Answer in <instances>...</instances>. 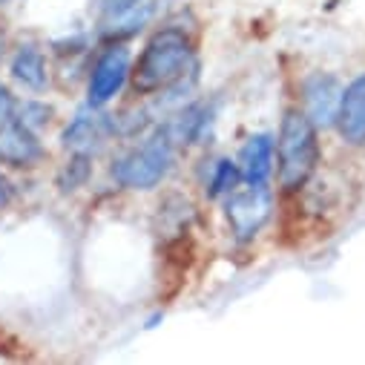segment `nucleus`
Returning <instances> with one entry per match:
<instances>
[{"mask_svg":"<svg viewBox=\"0 0 365 365\" xmlns=\"http://www.w3.org/2000/svg\"><path fill=\"white\" fill-rule=\"evenodd\" d=\"M190 41L181 29H161L150 38L144 46L135 69H133V86L135 93H158V89L173 86L185 69L190 66Z\"/></svg>","mask_w":365,"mask_h":365,"instance_id":"f257e3e1","label":"nucleus"},{"mask_svg":"<svg viewBox=\"0 0 365 365\" xmlns=\"http://www.w3.org/2000/svg\"><path fill=\"white\" fill-rule=\"evenodd\" d=\"M279 181L285 190H299L311 178L317 161H319V147H317V127L305 113H285L282 127H279Z\"/></svg>","mask_w":365,"mask_h":365,"instance_id":"f03ea898","label":"nucleus"},{"mask_svg":"<svg viewBox=\"0 0 365 365\" xmlns=\"http://www.w3.org/2000/svg\"><path fill=\"white\" fill-rule=\"evenodd\" d=\"M170 164H173V135L170 130H155L150 138H144L138 147H133L115 161L113 175L118 185L130 190H153L170 173Z\"/></svg>","mask_w":365,"mask_h":365,"instance_id":"7ed1b4c3","label":"nucleus"},{"mask_svg":"<svg viewBox=\"0 0 365 365\" xmlns=\"http://www.w3.org/2000/svg\"><path fill=\"white\" fill-rule=\"evenodd\" d=\"M270 207H273V199L264 185H250L247 190H230L225 202V213H227V222L236 239L239 242L253 239L259 227L267 222Z\"/></svg>","mask_w":365,"mask_h":365,"instance_id":"20e7f679","label":"nucleus"},{"mask_svg":"<svg viewBox=\"0 0 365 365\" xmlns=\"http://www.w3.org/2000/svg\"><path fill=\"white\" fill-rule=\"evenodd\" d=\"M127 75H130V52L121 46H110L98 58L93 78H89V107H101L113 96H118Z\"/></svg>","mask_w":365,"mask_h":365,"instance_id":"39448f33","label":"nucleus"},{"mask_svg":"<svg viewBox=\"0 0 365 365\" xmlns=\"http://www.w3.org/2000/svg\"><path fill=\"white\" fill-rule=\"evenodd\" d=\"M305 115L311 118L314 127H331L339 113L342 101V86L334 75H311L305 81Z\"/></svg>","mask_w":365,"mask_h":365,"instance_id":"423d86ee","label":"nucleus"},{"mask_svg":"<svg viewBox=\"0 0 365 365\" xmlns=\"http://www.w3.org/2000/svg\"><path fill=\"white\" fill-rule=\"evenodd\" d=\"M43 155L35 130H29L18 115H12L4 127H0V161L12 167H32Z\"/></svg>","mask_w":365,"mask_h":365,"instance_id":"0eeeda50","label":"nucleus"},{"mask_svg":"<svg viewBox=\"0 0 365 365\" xmlns=\"http://www.w3.org/2000/svg\"><path fill=\"white\" fill-rule=\"evenodd\" d=\"M336 127L348 144H365V75L354 78L342 89Z\"/></svg>","mask_w":365,"mask_h":365,"instance_id":"6e6552de","label":"nucleus"},{"mask_svg":"<svg viewBox=\"0 0 365 365\" xmlns=\"http://www.w3.org/2000/svg\"><path fill=\"white\" fill-rule=\"evenodd\" d=\"M107 133H110V115H98L93 110H81L63 133V147L78 150V153H89L93 147L101 144V138Z\"/></svg>","mask_w":365,"mask_h":365,"instance_id":"1a4fd4ad","label":"nucleus"},{"mask_svg":"<svg viewBox=\"0 0 365 365\" xmlns=\"http://www.w3.org/2000/svg\"><path fill=\"white\" fill-rule=\"evenodd\" d=\"M239 170L247 178V185H264L273 170V138L259 133L250 135L239 155Z\"/></svg>","mask_w":365,"mask_h":365,"instance_id":"9d476101","label":"nucleus"},{"mask_svg":"<svg viewBox=\"0 0 365 365\" xmlns=\"http://www.w3.org/2000/svg\"><path fill=\"white\" fill-rule=\"evenodd\" d=\"M12 75H15V81H21L29 89H43L46 86V63H43V55L35 46H24L15 55V61H12Z\"/></svg>","mask_w":365,"mask_h":365,"instance_id":"9b49d317","label":"nucleus"},{"mask_svg":"<svg viewBox=\"0 0 365 365\" xmlns=\"http://www.w3.org/2000/svg\"><path fill=\"white\" fill-rule=\"evenodd\" d=\"M239 178H242V170L233 161H227V158L216 161L213 175H210V196H225V193L236 190Z\"/></svg>","mask_w":365,"mask_h":365,"instance_id":"f8f14e48","label":"nucleus"},{"mask_svg":"<svg viewBox=\"0 0 365 365\" xmlns=\"http://www.w3.org/2000/svg\"><path fill=\"white\" fill-rule=\"evenodd\" d=\"M86 173H89V155L86 153H78L72 158V164L63 170V175H61V190H75L81 181L86 178Z\"/></svg>","mask_w":365,"mask_h":365,"instance_id":"ddd939ff","label":"nucleus"},{"mask_svg":"<svg viewBox=\"0 0 365 365\" xmlns=\"http://www.w3.org/2000/svg\"><path fill=\"white\" fill-rule=\"evenodd\" d=\"M46 115H49V110H46V107H41V104H24L18 118H21L29 130H35V127H41V124H46V121H49Z\"/></svg>","mask_w":365,"mask_h":365,"instance_id":"4468645a","label":"nucleus"},{"mask_svg":"<svg viewBox=\"0 0 365 365\" xmlns=\"http://www.w3.org/2000/svg\"><path fill=\"white\" fill-rule=\"evenodd\" d=\"M15 115V104H12V96L6 86H0V127H4L9 118Z\"/></svg>","mask_w":365,"mask_h":365,"instance_id":"2eb2a0df","label":"nucleus"},{"mask_svg":"<svg viewBox=\"0 0 365 365\" xmlns=\"http://www.w3.org/2000/svg\"><path fill=\"white\" fill-rule=\"evenodd\" d=\"M135 6H138V0H107V9L115 12V15H124V12L135 9Z\"/></svg>","mask_w":365,"mask_h":365,"instance_id":"dca6fc26","label":"nucleus"},{"mask_svg":"<svg viewBox=\"0 0 365 365\" xmlns=\"http://www.w3.org/2000/svg\"><path fill=\"white\" fill-rule=\"evenodd\" d=\"M9 202V185H6V178L0 175V207H4Z\"/></svg>","mask_w":365,"mask_h":365,"instance_id":"f3484780","label":"nucleus"},{"mask_svg":"<svg viewBox=\"0 0 365 365\" xmlns=\"http://www.w3.org/2000/svg\"><path fill=\"white\" fill-rule=\"evenodd\" d=\"M0 4H6V0H0Z\"/></svg>","mask_w":365,"mask_h":365,"instance_id":"a211bd4d","label":"nucleus"}]
</instances>
